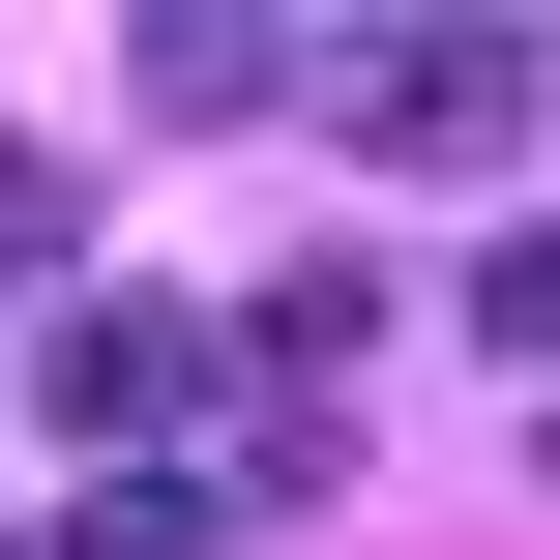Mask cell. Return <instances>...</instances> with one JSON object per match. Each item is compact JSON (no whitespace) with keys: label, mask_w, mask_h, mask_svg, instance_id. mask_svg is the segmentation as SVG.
Segmentation results:
<instances>
[{"label":"cell","mask_w":560,"mask_h":560,"mask_svg":"<svg viewBox=\"0 0 560 560\" xmlns=\"http://www.w3.org/2000/svg\"><path fill=\"white\" fill-rule=\"evenodd\" d=\"M325 89H354V148H384V177H502V148L560 118V59H532V30H354Z\"/></svg>","instance_id":"6da1fadb"},{"label":"cell","mask_w":560,"mask_h":560,"mask_svg":"<svg viewBox=\"0 0 560 560\" xmlns=\"http://www.w3.org/2000/svg\"><path fill=\"white\" fill-rule=\"evenodd\" d=\"M236 354L177 325V295H59V443H118V472H177V413H207Z\"/></svg>","instance_id":"7a4b0ae2"},{"label":"cell","mask_w":560,"mask_h":560,"mask_svg":"<svg viewBox=\"0 0 560 560\" xmlns=\"http://www.w3.org/2000/svg\"><path fill=\"white\" fill-rule=\"evenodd\" d=\"M266 89H295V30H236V0H177V30H148V118H266Z\"/></svg>","instance_id":"3957f363"},{"label":"cell","mask_w":560,"mask_h":560,"mask_svg":"<svg viewBox=\"0 0 560 560\" xmlns=\"http://www.w3.org/2000/svg\"><path fill=\"white\" fill-rule=\"evenodd\" d=\"M236 532V472H89V502H59V560H207Z\"/></svg>","instance_id":"277c9868"},{"label":"cell","mask_w":560,"mask_h":560,"mask_svg":"<svg viewBox=\"0 0 560 560\" xmlns=\"http://www.w3.org/2000/svg\"><path fill=\"white\" fill-rule=\"evenodd\" d=\"M59 266H89V177H59V148H0V295H59Z\"/></svg>","instance_id":"5b68a950"},{"label":"cell","mask_w":560,"mask_h":560,"mask_svg":"<svg viewBox=\"0 0 560 560\" xmlns=\"http://www.w3.org/2000/svg\"><path fill=\"white\" fill-rule=\"evenodd\" d=\"M472 325H502V354H532V384H560V207H532V236H502V266H472Z\"/></svg>","instance_id":"8992f818"}]
</instances>
